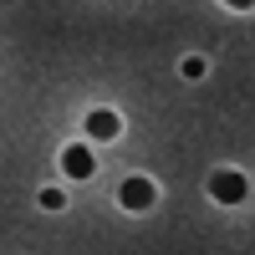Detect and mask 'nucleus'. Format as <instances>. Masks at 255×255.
Returning a JSON list of instances; mask_svg holds the SVG:
<instances>
[{
	"label": "nucleus",
	"mask_w": 255,
	"mask_h": 255,
	"mask_svg": "<svg viewBox=\"0 0 255 255\" xmlns=\"http://www.w3.org/2000/svg\"><path fill=\"white\" fill-rule=\"evenodd\" d=\"M209 194H215L220 204H240V199H245V179L230 174V168H220V174L209 179Z\"/></svg>",
	"instance_id": "f257e3e1"
},
{
	"label": "nucleus",
	"mask_w": 255,
	"mask_h": 255,
	"mask_svg": "<svg viewBox=\"0 0 255 255\" xmlns=\"http://www.w3.org/2000/svg\"><path fill=\"white\" fill-rule=\"evenodd\" d=\"M61 168H67V179H92V153L82 143H72L67 153H61Z\"/></svg>",
	"instance_id": "f03ea898"
},
{
	"label": "nucleus",
	"mask_w": 255,
	"mask_h": 255,
	"mask_svg": "<svg viewBox=\"0 0 255 255\" xmlns=\"http://www.w3.org/2000/svg\"><path fill=\"white\" fill-rule=\"evenodd\" d=\"M225 5H235V10H250V5H255V0H225Z\"/></svg>",
	"instance_id": "423d86ee"
},
{
	"label": "nucleus",
	"mask_w": 255,
	"mask_h": 255,
	"mask_svg": "<svg viewBox=\"0 0 255 255\" xmlns=\"http://www.w3.org/2000/svg\"><path fill=\"white\" fill-rule=\"evenodd\" d=\"M118 128H123V123H118V113H92V118H87V133H92V138H102V143L118 138Z\"/></svg>",
	"instance_id": "20e7f679"
},
{
	"label": "nucleus",
	"mask_w": 255,
	"mask_h": 255,
	"mask_svg": "<svg viewBox=\"0 0 255 255\" xmlns=\"http://www.w3.org/2000/svg\"><path fill=\"white\" fill-rule=\"evenodd\" d=\"M41 204H46V209H61V204H67V194H61V189H41Z\"/></svg>",
	"instance_id": "39448f33"
},
{
	"label": "nucleus",
	"mask_w": 255,
	"mask_h": 255,
	"mask_svg": "<svg viewBox=\"0 0 255 255\" xmlns=\"http://www.w3.org/2000/svg\"><path fill=\"white\" fill-rule=\"evenodd\" d=\"M118 199H123L128 209H148V204H153V184H148V179H128V184L118 189Z\"/></svg>",
	"instance_id": "7ed1b4c3"
}]
</instances>
